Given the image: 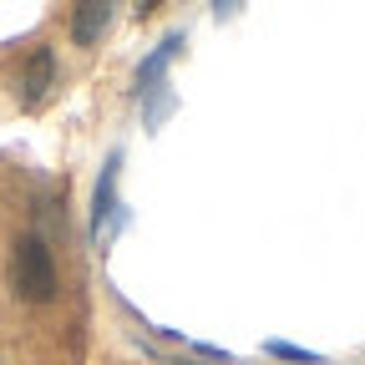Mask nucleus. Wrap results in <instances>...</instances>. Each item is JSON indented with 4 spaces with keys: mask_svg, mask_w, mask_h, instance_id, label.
I'll return each instance as SVG.
<instances>
[{
    "mask_svg": "<svg viewBox=\"0 0 365 365\" xmlns=\"http://www.w3.org/2000/svg\"><path fill=\"white\" fill-rule=\"evenodd\" d=\"M112 0H86V6H76L71 11V41L76 46H97L102 36H107V26H112Z\"/></svg>",
    "mask_w": 365,
    "mask_h": 365,
    "instance_id": "5",
    "label": "nucleus"
},
{
    "mask_svg": "<svg viewBox=\"0 0 365 365\" xmlns=\"http://www.w3.org/2000/svg\"><path fill=\"white\" fill-rule=\"evenodd\" d=\"M117 168H122V153H107L97 182H91L86 228H91V239H97V244H107L117 228H127V203H117Z\"/></svg>",
    "mask_w": 365,
    "mask_h": 365,
    "instance_id": "2",
    "label": "nucleus"
},
{
    "mask_svg": "<svg viewBox=\"0 0 365 365\" xmlns=\"http://www.w3.org/2000/svg\"><path fill=\"white\" fill-rule=\"evenodd\" d=\"M274 360H289V365H325V355L319 350H299V345H289V340H269L264 345Z\"/></svg>",
    "mask_w": 365,
    "mask_h": 365,
    "instance_id": "6",
    "label": "nucleus"
},
{
    "mask_svg": "<svg viewBox=\"0 0 365 365\" xmlns=\"http://www.w3.org/2000/svg\"><path fill=\"white\" fill-rule=\"evenodd\" d=\"M182 41H188L182 31H168V36H163V41L153 46V51H148L143 61H137V71H132V97H148L153 86H163V81H168V66L178 61Z\"/></svg>",
    "mask_w": 365,
    "mask_h": 365,
    "instance_id": "3",
    "label": "nucleus"
},
{
    "mask_svg": "<svg viewBox=\"0 0 365 365\" xmlns=\"http://www.w3.org/2000/svg\"><path fill=\"white\" fill-rule=\"evenodd\" d=\"M56 86V51L51 46H36L21 66V107H41Z\"/></svg>",
    "mask_w": 365,
    "mask_h": 365,
    "instance_id": "4",
    "label": "nucleus"
},
{
    "mask_svg": "<svg viewBox=\"0 0 365 365\" xmlns=\"http://www.w3.org/2000/svg\"><path fill=\"white\" fill-rule=\"evenodd\" d=\"M143 102H148V127H163V117H168V112L178 107V97L168 91V81H163V86H153Z\"/></svg>",
    "mask_w": 365,
    "mask_h": 365,
    "instance_id": "7",
    "label": "nucleus"
},
{
    "mask_svg": "<svg viewBox=\"0 0 365 365\" xmlns=\"http://www.w3.org/2000/svg\"><path fill=\"white\" fill-rule=\"evenodd\" d=\"M11 289L26 304H51L61 294V269L51 259V239L41 234H21L11 249Z\"/></svg>",
    "mask_w": 365,
    "mask_h": 365,
    "instance_id": "1",
    "label": "nucleus"
}]
</instances>
